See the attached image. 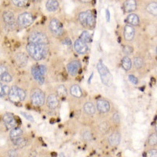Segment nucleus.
<instances>
[{"label": "nucleus", "instance_id": "nucleus-1", "mask_svg": "<svg viewBox=\"0 0 157 157\" xmlns=\"http://www.w3.org/2000/svg\"><path fill=\"white\" fill-rule=\"evenodd\" d=\"M28 54L36 60V61H41L47 57L48 54V48L47 45H36L29 43L26 47Z\"/></svg>", "mask_w": 157, "mask_h": 157}, {"label": "nucleus", "instance_id": "nucleus-2", "mask_svg": "<svg viewBox=\"0 0 157 157\" xmlns=\"http://www.w3.org/2000/svg\"><path fill=\"white\" fill-rule=\"evenodd\" d=\"M97 69L104 85L107 86H112L113 82V77L109 68L105 66V64H104L101 61H99L97 64Z\"/></svg>", "mask_w": 157, "mask_h": 157}, {"label": "nucleus", "instance_id": "nucleus-3", "mask_svg": "<svg viewBox=\"0 0 157 157\" xmlns=\"http://www.w3.org/2000/svg\"><path fill=\"white\" fill-rule=\"evenodd\" d=\"M78 21L84 28L92 29L94 28L96 24V17L93 12L89 10L84 11L78 14Z\"/></svg>", "mask_w": 157, "mask_h": 157}, {"label": "nucleus", "instance_id": "nucleus-4", "mask_svg": "<svg viewBox=\"0 0 157 157\" xmlns=\"http://www.w3.org/2000/svg\"><path fill=\"white\" fill-rule=\"evenodd\" d=\"M30 98L32 104L35 106H42L45 103L46 100V97L43 91L38 88L32 90L31 92Z\"/></svg>", "mask_w": 157, "mask_h": 157}, {"label": "nucleus", "instance_id": "nucleus-5", "mask_svg": "<svg viewBox=\"0 0 157 157\" xmlns=\"http://www.w3.org/2000/svg\"><path fill=\"white\" fill-rule=\"evenodd\" d=\"M29 43L36 45H47L48 43V38L44 33L40 32H34L31 33L28 38Z\"/></svg>", "mask_w": 157, "mask_h": 157}, {"label": "nucleus", "instance_id": "nucleus-6", "mask_svg": "<svg viewBox=\"0 0 157 157\" xmlns=\"http://www.w3.org/2000/svg\"><path fill=\"white\" fill-rule=\"evenodd\" d=\"M33 21H34V17L30 13H22L17 17L18 25L20 28H22V29L29 27L33 23Z\"/></svg>", "mask_w": 157, "mask_h": 157}, {"label": "nucleus", "instance_id": "nucleus-7", "mask_svg": "<svg viewBox=\"0 0 157 157\" xmlns=\"http://www.w3.org/2000/svg\"><path fill=\"white\" fill-rule=\"evenodd\" d=\"M49 28L53 35L55 36H61L64 33V29H63V25L61 22L59 20L54 18L51 19L50 21V25H49Z\"/></svg>", "mask_w": 157, "mask_h": 157}, {"label": "nucleus", "instance_id": "nucleus-8", "mask_svg": "<svg viewBox=\"0 0 157 157\" xmlns=\"http://www.w3.org/2000/svg\"><path fill=\"white\" fill-rule=\"evenodd\" d=\"M2 19L6 26L9 29H13L16 26V20L11 11H5L2 13Z\"/></svg>", "mask_w": 157, "mask_h": 157}, {"label": "nucleus", "instance_id": "nucleus-9", "mask_svg": "<svg viewBox=\"0 0 157 157\" xmlns=\"http://www.w3.org/2000/svg\"><path fill=\"white\" fill-rule=\"evenodd\" d=\"M2 121H3L4 125L8 130L16 127L17 125V120L15 119L14 116L11 113H6L2 116Z\"/></svg>", "mask_w": 157, "mask_h": 157}, {"label": "nucleus", "instance_id": "nucleus-10", "mask_svg": "<svg viewBox=\"0 0 157 157\" xmlns=\"http://www.w3.org/2000/svg\"><path fill=\"white\" fill-rule=\"evenodd\" d=\"M80 68L81 63L78 61H72L67 64V69L71 76H75L80 71Z\"/></svg>", "mask_w": 157, "mask_h": 157}, {"label": "nucleus", "instance_id": "nucleus-11", "mask_svg": "<svg viewBox=\"0 0 157 157\" xmlns=\"http://www.w3.org/2000/svg\"><path fill=\"white\" fill-rule=\"evenodd\" d=\"M74 49L78 54H84L88 51V46L86 43L78 39L74 43Z\"/></svg>", "mask_w": 157, "mask_h": 157}, {"label": "nucleus", "instance_id": "nucleus-12", "mask_svg": "<svg viewBox=\"0 0 157 157\" xmlns=\"http://www.w3.org/2000/svg\"><path fill=\"white\" fill-rule=\"evenodd\" d=\"M32 75L33 78H34L35 80L37 81L39 84H43L44 83V81H45V78L42 72L40 71L39 70V66L38 65H34V66L32 68Z\"/></svg>", "mask_w": 157, "mask_h": 157}, {"label": "nucleus", "instance_id": "nucleus-13", "mask_svg": "<svg viewBox=\"0 0 157 157\" xmlns=\"http://www.w3.org/2000/svg\"><path fill=\"white\" fill-rule=\"evenodd\" d=\"M97 109L98 112L101 113H106L110 110V103L105 99H99L97 101Z\"/></svg>", "mask_w": 157, "mask_h": 157}, {"label": "nucleus", "instance_id": "nucleus-14", "mask_svg": "<svg viewBox=\"0 0 157 157\" xmlns=\"http://www.w3.org/2000/svg\"><path fill=\"white\" fill-rule=\"evenodd\" d=\"M8 97H9V99L10 101H12L13 103H19L21 102V99H20L19 94H18V86H13L12 87L10 88L9 92V94H8Z\"/></svg>", "mask_w": 157, "mask_h": 157}, {"label": "nucleus", "instance_id": "nucleus-15", "mask_svg": "<svg viewBox=\"0 0 157 157\" xmlns=\"http://www.w3.org/2000/svg\"><path fill=\"white\" fill-rule=\"evenodd\" d=\"M135 36V29L131 25H127L123 30V36L127 41H131Z\"/></svg>", "mask_w": 157, "mask_h": 157}, {"label": "nucleus", "instance_id": "nucleus-16", "mask_svg": "<svg viewBox=\"0 0 157 157\" xmlns=\"http://www.w3.org/2000/svg\"><path fill=\"white\" fill-rule=\"evenodd\" d=\"M47 105L50 109H55L59 105L58 98L55 94H50L47 98Z\"/></svg>", "mask_w": 157, "mask_h": 157}, {"label": "nucleus", "instance_id": "nucleus-17", "mask_svg": "<svg viewBox=\"0 0 157 157\" xmlns=\"http://www.w3.org/2000/svg\"><path fill=\"white\" fill-rule=\"evenodd\" d=\"M137 9L136 0H126L123 3V10L126 13H131Z\"/></svg>", "mask_w": 157, "mask_h": 157}, {"label": "nucleus", "instance_id": "nucleus-18", "mask_svg": "<svg viewBox=\"0 0 157 157\" xmlns=\"http://www.w3.org/2000/svg\"><path fill=\"white\" fill-rule=\"evenodd\" d=\"M121 141V135L119 132H114L109 137V145L112 146H117Z\"/></svg>", "mask_w": 157, "mask_h": 157}, {"label": "nucleus", "instance_id": "nucleus-19", "mask_svg": "<svg viewBox=\"0 0 157 157\" xmlns=\"http://www.w3.org/2000/svg\"><path fill=\"white\" fill-rule=\"evenodd\" d=\"M126 22L129 25H131V26H137V25H139L140 20L137 14H134V13H130L126 18Z\"/></svg>", "mask_w": 157, "mask_h": 157}, {"label": "nucleus", "instance_id": "nucleus-20", "mask_svg": "<svg viewBox=\"0 0 157 157\" xmlns=\"http://www.w3.org/2000/svg\"><path fill=\"white\" fill-rule=\"evenodd\" d=\"M59 7V2L57 0H47L46 8L49 12H55Z\"/></svg>", "mask_w": 157, "mask_h": 157}, {"label": "nucleus", "instance_id": "nucleus-21", "mask_svg": "<svg viewBox=\"0 0 157 157\" xmlns=\"http://www.w3.org/2000/svg\"><path fill=\"white\" fill-rule=\"evenodd\" d=\"M84 112L87 115H94L96 113V108L92 102H86L83 105Z\"/></svg>", "mask_w": 157, "mask_h": 157}, {"label": "nucleus", "instance_id": "nucleus-22", "mask_svg": "<svg viewBox=\"0 0 157 157\" xmlns=\"http://www.w3.org/2000/svg\"><path fill=\"white\" fill-rule=\"evenodd\" d=\"M70 93L73 97L78 98H81L82 95V91L78 85H72L70 88Z\"/></svg>", "mask_w": 157, "mask_h": 157}, {"label": "nucleus", "instance_id": "nucleus-23", "mask_svg": "<svg viewBox=\"0 0 157 157\" xmlns=\"http://www.w3.org/2000/svg\"><path fill=\"white\" fill-rule=\"evenodd\" d=\"M23 134V130L20 127H14V128L11 129L10 132V137L11 140L16 139L18 137H21Z\"/></svg>", "mask_w": 157, "mask_h": 157}, {"label": "nucleus", "instance_id": "nucleus-24", "mask_svg": "<svg viewBox=\"0 0 157 157\" xmlns=\"http://www.w3.org/2000/svg\"><path fill=\"white\" fill-rule=\"evenodd\" d=\"M15 59H16V61L19 64L20 67L25 66L27 64V57L24 53H19L18 54H17Z\"/></svg>", "mask_w": 157, "mask_h": 157}, {"label": "nucleus", "instance_id": "nucleus-25", "mask_svg": "<svg viewBox=\"0 0 157 157\" xmlns=\"http://www.w3.org/2000/svg\"><path fill=\"white\" fill-rule=\"evenodd\" d=\"M121 64L124 70H126V71H130L131 69V68H132V61H131L130 57H127V56L123 57L122 58Z\"/></svg>", "mask_w": 157, "mask_h": 157}, {"label": "nucleus", "instance_id": "nucleus-26", "mask_svg": "<svg viewBox=\"0 0 157 157\" xmlns=\"http://www.w3.org/2000/svg\"><path fill=\"white\" fill-rule=\"evenodd\" d=\"M146 10L150 14L155 17L157 15V4L156 2H151L148 4L146 7Z\"/></svg>", "mask_w": 157, "mask_h": 157}, {"label": "nucleus", "instance_id": "nucleus-27", "mask_svg": "<svg viewBox=\"0 0 157 157\" xmlns=\"http://www.w3.org/2000/svg\"><path fill=\"white\" fill-rule=\"evenodd\" d=\"M79 39L82 40L84 43H90L91 40H92V38H91V35L88 31H83V32L81 33L80 36H79Z\"/></svg>", "mask_w": 157, "mask_h": 157}, {"label": "nucleus", "instance_id": "nucleus-28", "mask_svg": "<svg viewBox=\"0 0 157 157\" xmlns=\"http://www.w3.org/2000/svg\"><path fill=\"white\" fill-rule=\"evenodd\" d=\"M13 143V145H16V146L20 147V148H23V147L25 146L26 145V140L24 138V137H18V138H16V139H13L12 140Z\"/></svg>", "mask_w": 157, "mask_h": 157}, {"label": "nucleus", "instance_id": "nucleus-29", "mask_svg": "<svg viewBox=\"0 0 157 157\" xmlns=\"http://www.w3.org/2000/svg\"><path fill=\"white\" fill-rule=\"evenodd\" d=\"M57 93L60 98H65L67 96V89L64 85H60L57 88Z\"/></svg>", "mask_w": 157, "mask_h": 157}, {"label": "nucleus", "instance_id": "nucleus-30", "mask_svg": "<svg viewBox=\"0 0 157 157\" xmlns=\"http://www.w3.org/2000/svg\"><path fill=\"white\" fill-rule=\"evenodd\" d=\"M10 90V88L7 85H4V84L0 82V96L4 97L9 94Z\"/></svg>", "mask_w": 157, "mask_h": 157}, {"label": "nucleus", "instance_id": "nucleus-31", "mask_svg": "<svg viewBox=\"0 0 157 157\" xmlns=\"http://www.w3.org/2000/svg\"><path fill=\"white\" fill-rule=\"evenodd\" d=\"M134 65L136 68H141L144 65V60L140 57H136L134 59Z\"/></svg>", "mask_w": 157, "mask_h": 157}, {"label": "nucleus", "instance_id": "nucleus-32", "mask_svg": "<svg viewBox=\"0 0 157 157\" xmlns=\"http://www.w3.org/2000/svg\"><path fill=\"white\" fill-rule=\"evenodd\" d=\"M0 80L4 82H12L13 80V77L9 72L6 71L5 73H4L2 76L0 77Z\"/></svg>", "mask_w": 157, "mask_h": 157}, {"label": "nucleus", "instance_id": "nucleus-33", "mask_svg": "<svg viewBox=\"0 0 157 157\" xmlns=\"http://www.w3.org/2000/svg\"><path fill=\"white\" fill-rule=\"evenodd\" d=\"M13 3L18 7H24L29 4V0H12Z\"/></svg>", "mask_w": 157, "mask_h": 157}, {"label": "nucleus", "instance_id": "nucleus-34", "mask_svg": "<svg viewBox=\"0 0 157 157\" xmlns=\"http://www.w3.org/2000/svg\"><path fill=\"white\" fill-rule=\"evenodd\" d=\"M148 144L150 145H155L157 143V136L156 133L152 134L148 137Z\"/></svg>", "mask_w": 157, "mask_h": 157}, {"label": "nucleus", "instance_id": "nucleus-35", "mask_svg": "<svg viewBox=\"0 0 157 157\" xmlns=\"http://www.w3.org/2000/svg\"><path fill=\"white\" fill-rule=\"evenodd\" d=\"M18 94H19V97H20V99H21V101H25V98H26V93H25V91L23 89H21V88L18 87Z\"/></svg>", "mask_w": 157, "mask_h": 157}, {"label": "nucleus", "instance_id": "nucleus-36", "mask_svg": "<svg viewBox=\"0 0 157 157\" xmlns=\"http://www.w3.org/2000/svg\"><path fill=\"white\" fill-rule=\"evenodd\" d=\"M146 157H157L156 149H152L148 151L146 153Z\"/></svg>", "mask_w": 157, "mask_h": 157}, {"label": "nucleus", "instance_id": "nucleus-37", "mask_svg": "<svg viewBox=\"0 0 157 157\" xmlns=\"http://www.w3.org/2000/svg\"><path fill=\"white\" fill-rule=\"evenodd\" d=\"M128 78H129V80L130 81V82H132L133 84H134V85H136V84H137V82H138V80H137V78H136L134 75H130L128 76Z\"/></svg>", "mask_w": 157, "mask_h": 157}, {"label": "nucleus", "instance_id": "nucleus-38", "mask_svg": "<svg viewBox=\"0 0 157 157\" xmlns=\"http://www.w3.org/2000/svg\"><path fill=\"white\" fill-rule=\"evenodd\" d=\"M39 66V70H40V71L42 72V74H43V75H46V73H47V68H46V66L45 65H43V64H40V65H38Z\"/></svg>", "mask_w": 157, "mask_h": 157}, {"label": "nucleus", "instance_id": "nucleus-39", "mask_svg": "<svg viewBox=\"0 0 157 157\" xmlns=\"http://www.w3.org/2000/svg\"><path fill=\"white\" fill-rule=\"evenodd\" d=\"M21 114L22 116H23L25 118V119H27V120H30V121H32V120H33V117H32L31 115H29V114H28V113H25V112H21Z\"/></svg>", "mask_w": 157, "mask_h": 157}, {"label": "nucleus", "instance_id": "nucleus-40", "mask_svg": "<svg viewBox=\"0 0 157 157\" xmlns=\"http://www.w3.org/2000/svg\"><path fill=\"white\" fill-rule=\"evenodd\" d=\"M123 52L125 53V54H130V53H132L133 51V49L131 48V47H128V46H127V47H125L124 48H123Z\"/></svg>", "mask_w": 157, "mask_h": 157}, {"label": "nucleus", "instance_id": "nucleus-41", "mask_svg": "<svg viewBox=\"0 0 157 157\" xmlns=\"http://www.w3.org/2000/svg\"><path fill=\"white\" fill-rule=\"evenodd\" d=\"M8 155H9V157H17V153L14 150H10L8 152Z\"/></svg>", "mask_w": 157, "mask_h": 157}, {"label": "nucleus", "instance_id": "nucleus-42", "mask_svg": "<svg viewBox=\"0 0 157 157\" xmlns=\"http://www.w3.org/2000/svg\"><path fill=\"white\" fill-rule=\"evenodd\" d=\"M6 71H7L6 68L5 66H3V65H0V77L2 76Z\"/></svg>", "mask_w": 157, "mask_h": 157}, {"label": "nucleus", "instance_id": "nucleus-43", "mask_svg": "<svg viewBox=\"0 0 157 157\" xmlns=\"http://www.w3.org/2000/svg\"><path fill=\"white\" fill-rule=\"evenodd\" d=\"M83 137L85 140H90L91 138V134L89 131H86V132L83 134Z\"/></svg>", "mask_w": 157, "mask_h": 157}, {"label": "nucleus", "instance_id": "nucleus-44", "mask_svg": "<svg viewBox=\"0 0 157 157\" xmlns=\"http://www.w3.org/2000/svg\"><path fill=\"white\" fill-rule=\"evenodd\" d=\"M106 20H107L108 22L110 21V13L108 10H106Z\"/></svg>", "mask_w": 157, "mask_h": 157}, {"label": "nucleus", "instance_id": "nucleus-45", "mask_svg": "<svg viewBox=\"0 0 157 157\" xmlns=\"http://www.w3.org/2000/svg\"><path fill=\"white\" fill-rule=\"evenodd\" d=\"M78 1L82 3H90L92 0H78Z\"/></svg>", "mask_w": 157, "mask_h": 157}, {"label": "nucleus", "instance_id": "nucleus-46", "mask_svg": "<svg viewBox=\"0 0 157 157\" xmlns=\"http://www.w3.org/2000/svg\"><path fill=\"white\" fill-rule=\"evenodd\" d=\"M113 119H114V121L116 122V119H118V120H120V116H119V115L118 114H115L114 116H113Z\"/></svg>", "mask_w": 157, "mask_h": 157}]
</instances>
